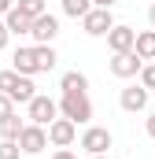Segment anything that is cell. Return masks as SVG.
Wrapping results in <instances>:
<instances>
[{
  "label": "cell",
  "mask_w": 155,
  "mask_h": 159,
  "mask_svg": "<svg viewBox=\"0 0 155 159\" xmlns=\"http://www.w3.org/2000/svg\"><path fill=\"white\" fill-rule=\"evenodd\" d=\"M81 26H85V34H89V37H107V34L115 30L111 7H92V11L81 19Z\"/></svg>",
  "instance_id": "obj_5"
},
{
  "label": "cell",
  "mask_w": 155,
  "mask_h": 159,
  "mask_svg": "<svg viewBox=\"0 0 155 159\" xmlns=\"http://www.w3.org/2000/svg\"><path fill=\"white\" fill-rule=\"evenodd\" d=\"M140 59H155V30H140L137 34V48H133Z\"/></svg>",
  "instance_id": "obj_15"
},
{
  "label": "cell",
  "mask_w": 155,
  "mask_h": 159,
  "mask_svg": "<svg viewBox=\"0 0 155 159\" xmlns=\"http://www.w3.org/2000/svg\"><path fill=\"white\" fill-rule=\"evenodd\" d=\"M4 22H7V30H11V34H33V19H30V15H22L19 7H11V11L4 15Z\"/></svg>",
  "instance_id": "obj_13"
},
{
  "label": "cell",
  "mask_w": 155,
  "mask_h": 159,
  "mask_svg": "<svg viewBox=\"0 0 155 159\" xmlns=\"http://www.w3.org/2000/svg\"><path fill=\"white\" fill-rule=\"evenodd\" d=\"M144 70V59L137 56V52H115V59H111V74L122 81H129V78H137Z\"/></svg>",
  "instance_id": "obj_7"
},
{
  "label": "cell",
  "mask_w": 155,
  "mask_h": 159,
  "mask_svg": "<svg viewBox=\"0 0 155 159\" xmlns=\"http://www.w3.org/2000/svg\"><path fill=\"white\" fill-rule=\"evenodd\" d=\"M22 129H26V122L19 119V111H15L11 119L0 122V137H4V141H19V137H22Z\"/></svg>",
  "instance_id": "obj_16"
},
{
  "label": "cell",
  "mask_w": 155,
  "mask_h": 159,
  "mask_svg": "<svg viewBox=\"0 0 155 159\" xmlns=\"http://www.w3.org/2000/svg\"><path fill=\"white\" fill-rule=\"evenodd\" d=\"M30 37L37 41V44H52V41L59 37V19H55L52 11L37 15V19H33V34H30Z\"/></svg>",
  "instance_id": "obj_10"
},
{
  "label": "cell",
  "mask_w": 155,
  "mask_h": 159,
  "mask_svg": "<svg viewBox=\"0 0 155 159\" xmlns=\"http://www.w3.org/2000/svg\"><path fill=\"white\" fill-rule=\"evenodd\" d=\"M26 152H22V144L19 141H4L0 137V159H22Z\"/></svg>",
  "instance_id": "obj_20"
},
{
  "label": "cell",
  "mask_w": 155,
  "mask_h": 159,
  "mask_svg": "<svg viewBox=\"0 0 155 159\" xmlns=\"http://www.w3.org/2000/svg\"><path fill=\"white\" fill-rule=\"evenodd\" d=\"M11 67H15L19 74H26V78H33V74H41V59H37V48H33V44L19 48V52L11 56Z\"/></svg>",
  "instance_id": "obj_11"
},
{
  "label": "cell",
  "mask_w": 155,
  "mask_h": 159,
  "mask_svg": "<svg viewBox=\"0 0 155 159\" xmlns=\"http://www.w3.org/2000/svg\"><path fill=\"white\" fill-rule=\"evenodd\" d=\"M52 159H78V152H70V148H55Z\"/></svg>",
  "instance_id": "obj_24"
},
{
  "label": "cell",
  "mask_w": 155,
  "mask_h": 159,
  "mask_svg": "<svg viewBox=\"0 0 155 159\" xmlns=\"http://www.w3.org/2000/svg\"><path fill=\"white\" fill-rule=\"evenodd\" d=\"M26 115H30V122H37V126H52V122L59 119V100L37 93V96L26 104Z\"/></svg>",
  "instance_id": "obj_3"
},
{
  "label": "cell",
  "mask_w": 155,
  "mask_h": 159,
  "mask_svg": "<svg viewBox=\"0 0 155 159\" xmlns=\"http://www.w3.org/2000/svg\"><path fill=\"white\" fill-rule=\"evenodd\" d=\"M19 144H22V152L26 156H41L52 141H48V126H37V122H26V129H22V137H19Z\"/></svg>",
  "instance_id": "obj_4"
},
{
  "label": "cell",
  "mask_w": 155,
  "mask_h": 159,
  "mask_svg": "<svg viewBox=\"0 0 155 159\" xmlns=\"http://www.w3.org/2000/svg\"><path fill=\"white\" fill-rule=\"evenodd\" d=\"M59 89H63V93H89V78H85L81 70H67V74L59 78Z\"/></svg>",
  "instance_id": "obj_14"
},
{
  "label": "cell",
  "mask_w": 155,
  "mask_h": 159,
  "mask_svg": "<svg viewBox=\"0 0 155 159\" xmlns=\"http://www.w3.org/2000/svg\"><path fill=\"white\" fill-rule=\"evenodd\" d=\"M92 11V0H63V15H70V19H85Z\"/></svg>",
  "instance_id": "obj_18"
},
{
  "label": "cell",
  "mask_w": 155,
  "mask_h": 159,
  "mask_svg": "<svg viewBox=\"0 0 155 159\" xmlns=\"http://www.w3.org/2000/svg\"><path fill=\"white\" fill-rule=\"evenodd\" d=\"M81 148H85L89 156H107V152H111V129H107V126H89V129L81 133Z\"/></svg>",
  "instance_id": "obj_6"
},
{
  "label": "cell",
  "mask_w": 155,
  "mask_h": 159,
  "mask_svg": "<svg viewBox=\"0 0 155 159\" xmlns=\"http://www.w3.org/2000/svg\"><path fill=\"white\" fill-rule=\"evenodd\" d=\"M140 85H144V89H155V63H144V70H140Z\"/></svg>",
  "instance_id": "obj_22"
},
{
  "label": "cell",
  "mask_w": 155,
  "mask_h": 159,
  "mask_svg": "<svg viewBox=\"0 0 155 159\" xmlns=\"http://www.w3.org/2000/svg\"><path fill=\"white\" fill-rule=\"evenodd\" d=\"M15 7H19L22 15H30V19H37V15H44V11H48V4H44V0H19Z\"/></svg>",
  "instance_id": "obj_19"
},
{
  "label": "cell",
  "mask_w": 155,
  "mask_h": 159,
  "mask_svg": "<svg viewBox=\"0 0 155 159\" xmlns=\"http://www.w3.org/2000/svg\"><path fill=\"white\" fill-rule=\"evenodd\" d=\"M107 48H111V52H133V48H137V30L115 22V30L107 34Z\"/></svg>",
  "instance_id": "obj_12"
},
{
  "label": "cell",
  "mask_w": 155,
  "mask_h": 159,
  "mask_svg": "<svg viewBox=\"0 0 155 159\" xmlns=\"http://www.w3.org/2000/svg\"><path fill=\"white\" fill-rule=\"evenodd\" d=\"M89 159H111V156H89Z\"/></svg>",
  "instance_id": "obj_29"
},
{
  "label": "cell",
  "mask_w": 155,
  "mask_h": 159,
  "mask_svg": "<svg viewBox=\"0 0 155 159\" xmlns=\"http://www.w3.org/2000/svg\"><path fill=\"white\" fill-rule=\"evenodd\" d=\"M148 22H152V30H155V4L148 7Z\"/></svg>",
  "instance_id": "obj_28"
},
{
  "label": "cell",
  "mask_w": 155,
  "mask_h": 159,
  "mask_svg": "<svg viewBox=\"0 0 155 159\" xmlns=\"http://www.w3.org/2000/svg\"><path fill=\"white\" fill-rule=\"evenodd\" d=\"M48 141H52V148H70L78 141V122H70V119H59L48 126Z\"/></svg>",
  "instance_id": "obj_8"
},
{
  "label": "cell",
  "mask_w": 155,
  "mask_h": 159,
  "mask_svg": "<svg viewBox=\"0 0 155 159\" xmlns=\"http://www.w3.org/2000/svg\"><path fill=\"white\" fill-rule=\"evenodd\" d=\"M11 115H15V100H11L7 93H0V122L11 119Z\"/></svg>",
  "instance_id": "obj_21"
},
{
  "label": "cell",
  "mask_w": 155,
  "mask_h": 159,
  "mask_svg": "<svg viewBox=\"0 0 155 159\" xmlns=\"http://www.w3.org/2000/svg\"><path fill=\"white\" fill-rule=\"evenodd\" d=\"M59 115L78 122V126H85V122L92 119V100H89V93H63V96H59Z\"/></svg>",
  "instance_id": "obj_2"
},
{
  "label": "cell",
  "mask_w": 155,
  "mask_h": 159,
  "mask_svg": "<svg viewBox=\"0 0 155 159\" xmlns=\"http://www.w3.org/2000/svg\"><path fill=\"white\" fill-rule=\"evenodd\" d=\"M33 48H37V59H41V74H44V70H55V63H59L55 48H52V44H33Z\"/></svg>",
  "instance_id": "obj_17"
},
{
  "label": "cell",
  "mask_w": 155,
  "mask_h": 159,
  "mask_svg": "<svg viewBox=\"0 0 155 159\" xmlns=\"http://www.w3.org/2000/svg\"><path fill=\"white\" fill-rule=\"evenodd\" d=\"M92 7H115V0H92Z\"/></svg>",
  "instance_id": "obj_27"
},
{
  "label": "cell",
  "mask_w": 155,
  "mask_h": 159,
  "mask_svg": "<svg viewBox=\"0 0 155 159\" xmlns=\"http://www.w3.org/2000/svg\"><path fill=\"white\" fill-rule=\"evenodd\" d=\"M144 129H148V137H152V141H155V111H152V115H148V119H144Z\"/></svg>",
  "instance_id": "obj_25"
},
{
  "label": "cell",
  "mask_w": 155,
  "mask_h": 159,
  "mask_svg": "<svg viewBox=\"0 0 155 159\" xmlns=\"http://www.w3.org/2000/svg\"><path fill=\"white\" fill-rule=\"evenodd\" d=\"M0 93H7L15 104H30L37 96V85H33V78H26L15 67H7V70H0Z\"/></svg>",
  "instance_id": "obj_1"
},
{
  "label": "cell",
  "mask_w": 155,
  "mask_h": 159,
  "mask_svg": "<svg viewBox=\"0 0 155 159\" xmlns=\"http://www.w3.org/2000/svg\"><path fill=\"white\" fill-rule=\"evenodd\" d=\"M148 96H152V89H144V85L137 81V85H126V89L118 93V104H122V111L137 115V111H144V107H148Z\"/></svg>",
  "instance_id": "obj_9"
},
{
  "label": "cell",
  "mask_w": 155,
  "mask_h": 159,
  "mask_svg": "<svg viewBox=\"0 0 155 159\" xmlns=\"http://www.w3.org/2000/svg\"><path fill=\"white\" fill-rule=\"evenodd\" d=\"M11 7H15V4H11V0H0V19H4V15H7V11H11Z\"/></svg>",
  "instance_id": "obj_26"
},
{
  "label": "cell",
  "mask_w": 155,
  "mask_h": 159,
  "mask_svg": "<svg viewBox=\"0 0 155 159\" xmlns=\"http://www.w3.org/2000/svg\"><path fill=\"white\" fill-rule=\"evenodd\" d=\"M7 41H11V30H7V22H4V19H0V52H4V48H7Z\"/></svg>",
  "instance_id": "obj_23"
}]
</instances>
